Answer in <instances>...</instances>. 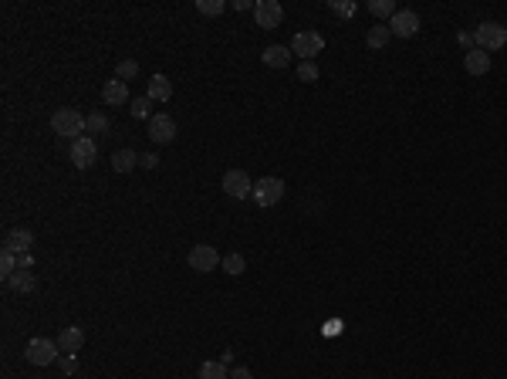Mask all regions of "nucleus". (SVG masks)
Returning <instances> with one entry per match:
<instances>
[{
    "mask_svg": "<svg viewBox=\"0 0 507 379\" xmlns=\"http://www.w3.org/2000/svg\"><path fill=\"white\" fill-rule=\"evenodd\" d=\"M51 133L61 135V139H82V133H85V115L78 109H58L54 115H51Z\"/></svg>",
    "mask_w": 507,
    "mask_h": 379,
    "instance_id": "obj_1",
    "label": "nucleus"
},
{
    "mask_svg": "<svg viewBox=\"0 0 507 379\" xmlns=\"http://www.w3.org/2000/svg\"><path fill=\"white\" fill-rule=\"evenodd\" d=\"M24 359L31 362V366H51V362H58L61 359V349H58V342L54 339H31L27 345H24Z\"/></svg>",
    "mask_w": 507,
    "mask_h": 379,
    "instance_id": "obj_2",
    "label": "nucleus"
},
{
    "mask_svg": "<svg viewBox=\"0 0 507 379\" xmlns=\"http://www.w3.org/2000/svg\"><path fill=\"white\" fill-rule=\"evenodd\" d=\"M474 41H477V47L480 51H501V47L507 45V27L497 21H484L480 27H474Z\"/></svg>",
    "mask_w": 507,
    "mask_h": 379,
    "instance_id": "obj_3",
    "label": "nucleus"
},
{
    "mask_svg": "<svg viewBox=\"0 0 507 379\" xmlns=\"http://www.w3.org/2000/svg\"><path fill=\"white\" fill-rule=\"evenodd\" d=\"M285 179L281 177H261L254 183V203L257 207H274V203L285 200Z\"/></svg>",
    "mask_w": 507,
    "mask_h": 379,
    "instance_id": "obj_4",
    "label": "nucleus"
},
{
    "mask_svg": "<svg viewBox=\"0 0 507 379\" xmlns=\"http://www.w3.org/2000/svg\"><path fill=\"white\" fill-rule=\"evenodd\" d=\"M325 47V38L318 31H298L291 38V54H298L301 61H315V54H321Z\"/></svg>",
    "mask_w": 507,
    "mask_h": 379,
    "instance_id": "obj_5",
    "label": "nucleus"
},
{
    "mask_svg": "<svg viewBox=\"0 0 507 379\" xmlns=\"http://www.w3.org/2000/svg\"><path fill=\"white\" fill-rule=\"evenodd\" d=\"M254 21H257V27H264V31H274V27H281V21H285V7L278 0H254Z\"/></svg>",
    "mask_w": 507,
    "mask_h": 379,
    "instance_id": "obj_6",
    "label": "nucleus"
},
{
    "mask_svg": "<svg viewBox=\"0 0 507 379\" xmlns=\"http://www.w3.org/2000/svg\"><path fill=\"white\" fill-rule=\"evenodd\" d=\"M220 261H223V258L217 254V247H213V244H197L190 254H186V265H190V271H197V274L213 271Z\"/></svg>",
    "mask_w": 507,
    "mask_h": 379,
    "instance_id": "obj_7",
    "label": "nucleus"
},
{
    "mask_svg": "<svg viewBox=\"0 0 507 379\" xmlns=\"http://www.w3.org/2000/svg\"><path fill=\"white\" fill-rule=\"evenodd\" d=\"M149 139H153L156 146H169L176 139V119L166 115V112H156L153 119H149Z\"/></svg>",
    "mask_w": 507,
    "mask_h": 379,
    "instance_id": "obj_8",
    "label": "nucleus"
},
{
    "mask_svg": "<svg viewBox=\"0 0 507 379\" xmlns=\"http://www.w3.org/2000/svg\"><path fill=\"white\" fill-rule=\"evenodd\" d=\"M223 193L234 197V200H247V197H254V183L243 170H227L223 173Z\"/></svg>",
    "mask_w": 507,
    "mask_h": 379,
    "instance_id": "obj_9",
    "label": "nucleus"
},
{
    "mask_svg": "<svg viewBox=\"0 0 507 379\" xmlns=\"http://www.w3.org/2000/svg\"><path fill=\"white\" fill-rule=\"evenodd\" d=\"M71 163H75V170H89L91 163L98 159V146H95V139L91 135H82V139H75L71 142Z\"/></svg>",
    "mask_w": 507,
    "mask_h": 379,
    "instance_id": "obj_10",
    "label": "nucleus"
},
{
    "mask_svg": "<svg viewBox=\"0 0 507 379\" xmlns=\"http://www.w3.org/2000/svg\"><path fill=\"white\" fill-rule=\"evenodd\" d=\"M58 349H61V356H78L82 352V345H85V332H82V325H65L61 332H58Z\"/></svg>",
    "mask_w": 507,
    "mask_h": 379,
    "instance_id": "obj_11",
    "label": "nucleus"
},
{
    "mask_svg": "<svg viewBox=\"0 0 507 379\" xmlns=\"http://www.w3.org/2000/svg\"><path fill=\"white\" fill-rule=\"evenodd\" d=\"M389 31H393V38H413L419 31V14L416 10H396L389 21Z\"/></svg>",
    "mask_w": 507,
    "mask_h": 379,
    "instance_id": "obj_12",
    "label": "nucleus"
},
{
    "mask_svg": "<svg viewBox=\"0 0 507 379\" xmlns=\"http://www.w3.org/2000/svg\"><path fill=\"white\" fill-rule=\"evenodd\" d=\"M102 102L109 105V109H122V105H129L133 98H129V85L126 82H119V78H112L102 85Z\"/></svg>",
    "mask_w": 507,
    "mask_h": 379,
    "instance_id": "obj_13",
    "label": "nucleus"
},
{
    "mask_svg": "<svg viewBox=\"0 0 507 379\" xmlns=\"http://www.w3.org/2000/svg\"><path fill=\"white\" fill-rule=\"evenodd\" d=\"M3 247L14 251V254H31V247H34V234H31L27 227H14V230H7Z\"/></svg>",
    "mask_w": 507,
    "mask_h": 379,
    "instance_id": "obj_14",
    "label": "nucleus"
},
{
    "mask_svg": "<svg viewBox=\"0 0 507 379\" xmlns=\"http://www.w3.org/2000/svg\"><path fill=\"white\" fill-rule=\"evenodd\" d=\"M7 285L17 291V295H31V291H38V274L31 268H17L10 278H7Z\"/></svg>",
    "mask_w": 507,
    "mask_h": 379,
    "instance_id": "obj_15",
    "label": "nucleus"
},
{
    "mask_svg": "<svg viewBox=\"0 0 507 379\" xmlns=\"http://www.w3.org/2000/svg\"><path fill=\"white\" fill-rule=\"evenodd\" d=\"M463 68H467V75H487L490 71V54L487 51H480V47H474V51H467L463 54Z\"/></svg>",
    "mask_w": 507,
    "mask_h": 379,
    "instance_id": "obj_16",
    "label": "nucleus"
},
{
    "mask_svg": "<svg viewBox=\"0 0 507 379\" xmlns=\"http://www.w3.org/2000/svg\"><path fill=\"white\" fill-rule=\"evenodd\" d=\"M261 61H264V68H274V71H281V68L291 65V47H285V45H271V47H264Z\"/></svg>",
    "mask_w": 507,
    "mask_h": 379,
    "instance_id": "obj_17",
    "label": "nucleus"
},
{
    "mask_svg": "<svg viewBox=\"0 0 507 379\" xmlns=\"http://www.w3.org/2000/svg\"><path fill=\"white\" fill-rule=\"evenodd\" d=\"M146 95H149L153 102H169V98H173V82H169L166 75H153V78H149V89H146Z\"/></svg>",
    "mask_w": 507,
    "mask_h": 379,
    "instance_id": "obj_18",
    "label": "nucleus"
},
{
    "mask_svg": "<svg viewBox=\"0 0 507 379\" xmlns=\"http://www.w3.org/2000/svg\"><path fill=\"white\" fill-rule=\"evenodd\" d=\"M135 166H139V153H133V149H115L112 153V170L115 173H133Z\"/></svg>",
    "mask_w": 507,
    "mask_h": 379,
    "instance_id": "obj_19",
    "label": "nucleus"
},
{
    "mask_svg": "<svg viewBox=\"0 0 507 379\" xmlns=\"http://www.w3.org/2000/svg\"><path fill=\"white\" fill-rule=\"evenodd\" d=\"M393 41V31H389V24H372L369 27V34H365V45L375 47V51H382V47Z\"/></svg>",
    "mask_w": 507,
    "mask_h": 379,
    "instance_id": "obj_20",
    "label": "nucleus"
},
{
    "mask_svg": "<svg viewBox=\"0 0 507 379\" xmlns=\"http://www.w3.org/2000/svg\"><path fill=\"white\" fill-rule=\"evenodd\" d=\"M85 133H91V135H105V133H109V115H105L102 109L89 112V115H85Z\"/></svg>",
    "mask_w": 507,
    "mask_h": 379,
    "instance_id": "obj_21",
    "label": "nucleus"
},
{
    "mask_svg": "<svg viewBox=\"0 0 507 379\" xmlns=\"http://www.w3.org/2000/svg\"><path fill=\"white\" fill-rule=\"evenodd\" d=\"M199 379H230V369L223 366L220 359H206L199 366Z\"/></svg>",
    "mask_w": 507,
    "mask_h": 379,
    "instance_id": "obj_22",
    "label": "nucleus"
},
{
    "mask_svg": "<svg viewBox=\"0 0 507 379\" xmlns=\"http://www.w3.org/2000/svg\"><path fill=\"white\" fill-rule=\"evenodd\" d=\"M369 10H372V17H379V21H393V14H396L399 7L393 0H369Z\"/></svg>",
    "mask_w": 507,
    "mask_h": 379,
    "instance_id": "obj_23",
    "label": "nucleus"
},
{
    "mask_svg": "<svg viewBox=\"0 0 507 379\" xmlns=\"http://www.w3.org/2000/svg\"><path fill=\"white\" fill-rule=\"evenodd\" d=\"M129 112H133V119H153V98L149 95H142V98H133L129 102Z\"/></svg>",
    "mask_w": 507,
    "mask_h": 379,
    "instance_id": "obj_24",
    "label": "nucleus"
},
{
    "mask_svg": "<svg viewBox=\"0 0 507 379\" xmlns=\"http://www.w3.org/2000/svg\"><path fill=\"white\" fill-rule=\"evenodd\" d=\"M220 268L227 271V274H234V278H241L243 271H247V261H243V254L234 251V254H227V258L220 261Z\"/></svg>",
    "mask_w": 507,
    "mask_h": 379,
    "instance_id": "obj_25",
    "label": "nucleus"
},
{
    "mask_svg": "<svg viewBox=\"0 0 507 379\" xmlns=\"http://www.w3.org/2000/svg\"><path fill=\"white\" fill-rule=\"evenodd\" d=\"M135 75H139V61H133V58H122V61L115 65V78H119V82H126V85L133 82Z\"/></svg>",
    "mask_w": 507,
    "mask_h": 379,
    "instance_id": "obj_26",
    "label": "nucleus"
},
{
    "mask_svg": "<svg viewBox=\"0 0 507 379\" xmlns=\"http://www.w3.org/2000/svg\"><path fill=\"white\" fill-rule=\"evenodd\" d=\"M17 268H21V258H17L14 251H7V247H3V254H0V274H3V278H10Z\"/></svg>",
    "mask_w": 507,
    "mask_h": 379,
    "instance_id": "obj_27",
    "label": "nucleus"
},
{
    "mask_svg": "<svg viewBox=\"0 0 507 379\" xmlns=\"http://www.w3.org/2000/svg\"><path fill=\"white\" fill-rule=\"evenodd\" d=\"M197 10L203 17H220L223 10H227V3L223 0H197Z\"/></svg>",
    "mask_w": 507,
    "mask_h": 379,
    "instance_id": "obj_28",
    "label": "nucleus"
},
{
    "mask_svg": "<svg viewBox=\"0 0 507 379\" xmlns=\"http://www.w3.org/2000/svg\"><path fill=\"white\" fill-rule=\"evenodd\" d=\"M298 82H318V65L315 61H301L298 65Z\"/></svg>",
    "mask_w": 507,
    "mask_h": 379,
    "instance_id": "obj_29",
    "label": "nucleus"
},
{
    "mask_svg": "<svg viewBox=\"0 0 507 379\" xmlns=\"http://www.w3.org/2000/svg\"><path fill=\"white\" fill-rule=\"evenodd\" d=\"M58 366H61L65 376H75V373H78V356H61L58 359Z\"/></svg>",
    "mask_w": 507,
    "mask_h": 379,
    "instance_id": "obj_30",
    "label": "nucleus"
},
{
    "mask_svg": "<svg viewBox=\"0 0 507 379\" xmlns=\"http://www.w3.org/2000/svg\"><path fill=\"white\" fill-rule=\"evenodd\" d=\"M331 10H335L338 17H352V14H355V3H349V0H345V3H342V0H331Z\"/></svg>",
    "mask_w": 507,
    "mask_h": 379,
    "instance_id": "obj_31",
    "label": "nucleus"
},
{
    "mask_svg": "<svg viewBox=\"0 0 507 379\" xmlns=\"http://www.w3.org/2000/svg\"><path fill=\"white\" fill-rule=\"evenodd\" d=\"M230 379H254V373L247 366H230Z\"/></svg>",
    "mask_w": 507,
    "mask_h": 379,
    "instance_id": "obj_32",
    "label": "nucleus"
},
{
    "mask_svg": "<svg viewBox=\"0 0 507 379\" xmlns=\"http://www.w3.org/2000/svg\"><path fill=\"white\" fill-rule=\"evenodd\" d=\"M457 41H460L467 51H474V47H477V41H474V31H463V34H457Z\"/></svg>",
    "mask_w": 507,
    "mask_h": 379,
    "instance_id": "obj_33",
    "label": "nucleus"
},
{
    "mask_svg": "<svg viewBox=\"0 0 507 379\" xmlns=\"http://www.w3.org/2000/svg\"><path fill=\"white\" fill-rule=\"evenodd\" d=\"M139 166H146V170H156V166H159V156H156V153H146V156H139Z\"/></svg>",
    "mask_w": 507,
    "mask_h": 379,
    "instance_id": "obj_34",
    "label": "nucleus"
},
{
    "mask_svg": "<svg viewBox=\"0 0 507 379\" xmlns=\"http://www.w3.org/2000/svg\"><path fill=\"white\" fill-rule=\"evenodd\" d=\"M338 329H342V322H338V318H331L328 325H325V335H335Z\"/></svg>",
    "mask_w": 507,
    "mask_h": 379,
    "instance_id": "obj_35",
    "label": "nucleus"
},
{
    "mask_svg": "<svg viewBox=\"0 0 507 379\" xmlns=\"http://www.w3.org/2000/svg\"><path fill=\"white\" fill-rule=\"evenodd\" d=\"M220 362L227 366V369H230V366H234V349H227V352L220 356Z\"/></svg>",
    "mask_w": 507,
    "mask_h": 379,
    "instance_id": "obj_36",
    "label": "nucleus"
},
{
    "mask_svg": "<svg viewBox=\"0 0 507 379\" xmlns=\"http://www.w3.org/2000/svg\"><path fill=\"white\" fill-rule=\"evenodd\" d=\"M234 7H237V10H254V3H250V0H237Z\"/></svg>",
    "mask_w": 507,
    "mask_h": 379,
    "instance_id": "obj_37",
    "label": "nucleus"
},
{
    "mask_svg": "<svg viewBox=\"0 0 507 379\" xmlns=\"http://www.w3.org/2000/svg\"><path fill=\"white\" fill-rule=\"evenodd\" d=\"M17 258H21V268H31V265H34V258H31V254H17Z\"/></svg>",
    "mask_w": 507,
    "mask_h": 379,
    "instance_id": "obj_38",
    "label": "nucleus"
}]
</instances>
